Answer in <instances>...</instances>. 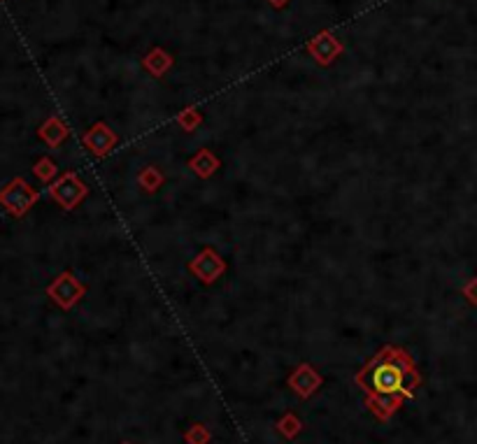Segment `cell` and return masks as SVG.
<instances>
[{
  "instance_id": "obj_6",
  "label": "cell",
  "mask_w": 477,
  "mask_h": 444,
  "mask_svg": "<svg viewBox=\"0 0 477 444\" xmlns=\"http://www.w3.org/2000/svg\"><path fill=\"white\" fill-rule=\"evenodd\" d=\"M308 52L317 63L326 68V65H331L333 60L345 52V45L335 38L331 30H321L319 35H315V38L308 42Z\"/></svg>"
},
{
  "instance_id": "obj_19",
  "label": "cell",
  "mask_w": 477,
  "mask_h": 444,
  "mask_svg": "<svg viewBox=\"0 0 477 444\" xmlns=\"http://www.w3.org/2000/svg\"><path fill=\"white\" fill-rule=\"evenodd\" d=\"M268 3H271V5H273V8H275V10H284V8H286V5H289V3H291V0H268Z\"/></svg>"
},
{
  "instance_id": "obj_15",
  "label": "cell",
  "mask_w": 477,
  "mask_h": 444,
  "mask_svg": "<svg viewBox=\"0 0 477 444\" xmlns=\"http://www.w3.org/2000/svg\"><path fill=\"white\" fill-rule=\"evenodd\" d=\"M301 428H303L301 419L293 414V412H286V414L279 417V421H277V430L286 437V440H293V437L301 433Z\"/></svg>"
},
{
  "instance_id": "obj_13",
  "label": "cell",
  "mask_w": 477,
  "mask_h": 444,
  "mask_svg": "<svg viewBox=\"0 0 477 444\" xmlns=\"http://www.w3.org/2000/svg\"><path fill=\"white\" fill-rule=\"evenodd\" d=\"M138 181H140V186H142L147 193H156L158 188H161V184H163V175H161V170H158V168L147 166V168H142V173L138 175Z\"/></svg>"
},
{
  "instance_id": "obj_20",
  "label": "cell",
  "mask_w": 477,
  "mask_h": 444,
  "mask_svg": "<svg viewBox=\"0 0 477 444\" xmlns=\"http://www.w3.org/2000/svg\"><path fill=\"white\" fill-rule=\"evenodd\" d=\"M121 444H131V442H121Z\"/></svg>"
},
{
  "instance_id": "obj_18",
  "label": "cell",
  "mask_w": 477,
  "mask_h": 444,
  "mask_svg": "<svg viewBox=\"0 0 477 444\" xmlns=\"http://www.w3.org/2000/svg\"><path fill=\"white\" fill-rule=\"evenodd\" d=\"M461 293H463V298H466V300L470 302V305H475V307H477V277L468 279V282L463 284Z\"/></svg>"
},
{
  "instance_id": "obj_12",
  "label": "cell",
  "mask_w": 477,
  "mask_h": 444,
  "mask_svg": "<svg viewBox=\"0 0 477 444\" xmlns=\"http://www.w3.org/2000/svg\"><path fill=\"white\" fill-rule=\"evenodd\" d=\"M40 137L45 140L49 147H59V144L68 137V126H65L59 117H52V119H47L45 124H42Z\"/></svg>"
},
{
  "instance_id": "obj_5",
  "label": "cell",
  "mask_w": 477,
  "mask_h": 444,
  "mask_svg": "<svg viewBox=\"0 0 477 444\" xmlns=\"http://www.w3.org/2000/svg\"><path fill=\"white\" fill-rule=\"evenodd\" d=\"M189 272H191L193 277H198L203 284H215L226 272V260L219 256L212 247H205L203 252L189 263Z\"/></svg>"
},
{
  "instance_id": "obj_2",
  "label": "cell",
  "mask_w": 477,
  "mask_h": 444,
  "mask_svg": "<svg viewBox=\"0 0 477 444\" xmlns=\"http://www.w3.org/2000/svg\"><path fill=\"white\" fill-rule=\"evenodd\" d=\"M49 193H52V198L56 200L63 210H72L87 198L89 188L75 173H65L54 181V186L49 188Z\"/></svg>"
},
{
  "instance_id": "obj_8",
  "label": "cell",
  "mask_w": 477,
  "mask_h": 444,
  "mask_svg": "<svg viewBox=\"0 0 477 444\" xmlns=\"http://www.w3.org/2000/svg\"><path fill=\"white\" fill-rule=\"evenodd\" d=\"M321 381H324L321 375L317 373L310 363H301V366L289 375V388L296 395H301V398H310V395L321 386Z\"/></svg>"
},
{
  "instance_id": "obj_9",
  "label": "cell",
  "mask_w": 477,
  "mask_h": 444,
  "mask_svg": "<svg viewBox=\"0 0 477 444\" xmlns=\"http://www.w3.org/2000/svg\"><path fill=\"white\" fill-rule=\"evenodd\" d=\"M403 400H405V395H401V393H391V395H368L365 405H368V410H370L377 419H380V421H387L389 417L396 414V410H401Z\"/></svg>"
},
{
  "instance_id": "obj_11",
  "label": "cell",
  "mask_w": 477,
  "mask_h": 444,
  "mask_svg": "<svg viewBox=\"0 0 477 444\" xmlns=\"http://www.w3.org/2000/svg\"><path fill=\"white\" fill-rule=\"evenodd\" d=\"M189 168H191V173L195 175V177L207 179V177H212V175H215L217 170H219V158L215 156V151L200 149L198 154L189 158Z\"/></svg>"
},
{
  "instance_id": "obj_16",
  "label": "cell",
  "mask_w": 477,
  "mask_h": 444,
  "mask_svg": "<svg viewBox=\"0 0 477 444\" xmlns=\"http://www.w3.org/2000/svg\"><path fill=\"white\" fill-rule=\"evenodd\" d=\"M210 440H212V430L205 423H193L184 433L187 444H210Z\"/></svg>"
},
{
  "instance_id": "obj_1",
  "label": "cell",
  "mask_w": 477,
  "mask_h": 444,
  "mask_svg": "<svg viewBox=\"0 0 477 444\" xmlns=\"http://www.w3.org/2000/svg\"><path fill=\"white\" fill-rule=\"evenodd\" d=\"M357 384L368 395L401 393L410 398L421 384V375L412 363V356L396 346H384L372 361L357 375Z\"/></svg>"
},
{
  "instance_id": "obj_10",
  "label": "cell",
  "mask_w": 477,
  "mask_h": 444,
  "mask_svg": "<svg viewBox=\"0 0 477 444\" xmlns=\"http://www.w3.org/2000/svg\"><path fill=\"white\" fill-rule=\"evenodd\" d=\"M142 65H145V70L149 72L151 77H163L166 72L173 68L175 65V58H173V54H168L166 49H161V47H154L147 56L142 58Z\"/></svg>"
},
{
  "instance_id": "obj_4",
  "label": "cell",
  "mask_w": 477,
  "mask_h": 444,
  "mask_svg": "<svg viewBox=\"0 0 477 444\" xmlns=\"http://www.w3.org/2000/svg\"><path fill=\"white\" fill-rule=\"evenodd\" d=\"M84 291H87V289H84V284L79 282L72 272H63L61 277L54 279V284L47 289V293L59 307L70 309V307H75L79 300H82Z\"/></svg>"
},
{
  "instance_id": "obj_3",
  "label": "cell",
  "mask_w": 477,
  "mask_h": 444,
  "mask_svg": "<svg viewBox=\"0 0 477 444\" xmlns=\"http://www.w3.org/2000/svg\"><path fill=\"white\" fill-rule=\"evenodd\" d=\"M35 200H38V193H35L23 179L10 181V184L0 191V205L17 217L26 214V212L35 205Z\"/></svg>"
},
{
  "instance_id": "obj_17",
  "label": "cell",
  "mask_w": 477,
  "mask_h": 444,
  "mask_svg": "<svg viewBox=\"0 0 477 444\" xmlns=\"http://www.w3.org/2000/svg\"><path fill=\"white\" fill-rule=\"evenodd\" d=\"M35 175H38V177L42 179V181H52L54 179V175H56V163H54L52 161V158H40V161L38 163H35Z\"/></svg>"
},
{
  "instance_id": "obj_14",
  "label": "cell",
  "mask_w": 477,
  "mask_h": 444,
  "mask_svg": "<svg viewBox=\"0 0 477 444\" xmlns=\"http://www.w3.org/2000/svg\"><path fill=\"white\" fill-rule=\"evenodd\" d=\"M177 124H180L187 133H193L200 124H203V112H200L198 107H184L177 114Z\"/></svg>"
},
{
  "instance_id": "obj_7",
  "label": "cell",
  "mask_w": 477,
  "mask_h": 444,
  "mask_svg": "<svg viewBox=\"0 0 477 444\" xmlns=\"http://www.w3.org/2000/svg\"><path fill=\"white\" fill-rule=\"evenodd\" d=\"M117 140H119L117 133L109 129L105 121H98V124H94L87 133H84L82 142L94 156H105V154H109V151L114 149Z\"/></svg>"
}]
</instances>
